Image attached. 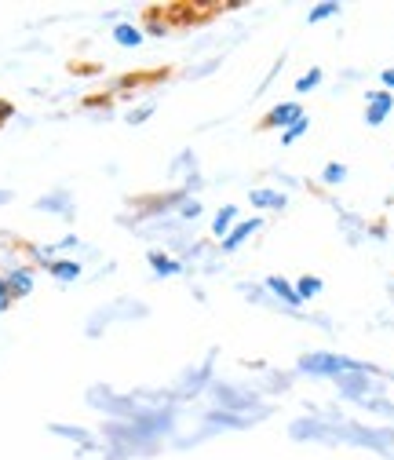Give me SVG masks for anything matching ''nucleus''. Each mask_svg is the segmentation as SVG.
Instances as JSON below:
<instances>
[{
  "instance_id": "1",
  "label": "nucleus",
  "mask_w": 394,
  "mask_h": 460,
  "mask_svg": "<svg viewBox=\"0 0 394 460\" xmlns=\"http://www.w3.org/2000/svg\"><path fill=\"white\" fill-rule=\"evenodd\" d=\"M307 373H358L362 365L347 362V358H336V354H307L299 362Z\"/></svg>"
},
{
  "instance_id": "2",
  "label": "nucleus",
  "mask_w": 394,
  "mask_h": 460,
  "mask_svg": "<svg viewBox=\"0 0 394 460\" xmlns=\"http://www.w3.org/2000/svg\"><path fill=\"white\" fill-rule=\"evenodd\" d=\"M299 117H303V110L296 106V102H285V106H277L270 117H266V124H288V128H292Z\"/></svg>"
},
{
  "instance_id": "3",
  "label": "nucleus",
  "mask_w": 394,
  "mask_h": 460,
  "mask_svg": "<svg viewBox=\"0 0 394 460\" xmlns=\"http://www.w3.org/2000/svg\"><path fill=\"white\" fill-rule=\"evenodd\" d=\"M368 102H373V110H368L365 117H368V124H380V121L387 117V110H391V95H384V92H380V95H373Z\"/></svg>"
},
{
  "instance_id": "4",
  "label": "nucleus",
  "mask_w": 394,
  "mask_h": 460,
  "mask_svg": "<svg viewBox=\"0 0 394 460\" xmlns=\"http://www.w3.org/2000/svg\"><path fill=\"white\" fill-rule=\"evenodd\" d=\"M256 227H259V220H248V223H241V227L234 230V234L223 241V249H226V252H234V249H237L241 241H245V238H248V234H252V230H256Z\"/></svg>"
},
{
  "instance_id": "5",
  "label": "nucleus",
  "mask_w": 394,
  "mask_h": 460,
  "mask_svg": "<svg viewBox=\"0 0 394 460\" xmlns=\"http://www.w3.org/2000/svg\"><path fill=\"white\" fill-rule=\"evenodd\" d=\"M252 201H256L259 209H285V198L274 194V190H256V194H252Z\"/></svg>"
},
{
  "instance_id": "6",
  "label": "nucleus",
  "mask_w": 394,
  "mask_h": 460,
  "mask_svg": "<svg viewBox=\"0 0 394 460\" xmlns=\"http://www.w3.org/2000/svg\"><path fill=\"white\" fill-rule=\"evenodd\" d=\"M234 215H237V209H234V204H226V209L219 212V215H215V223H212V230H215V234H226V227H230V220H234Z\"/></svg>"
},
{
  "instance_id": "7",
  "label": "nucleus",
  "mask_w": 394,
  "mask_h": 460,
  "mask_svg": "<svg viewBox=\"0 0 394 460\" xmlns=\"http://www.w3.org/2000/svg\"><path fill=\"white\" fill-rule=\"evenodd\" d=\"M266 285H270V292H277V296H285V300H288L292 307H296V303H299V296H296V289H288V285H285V281H282V278H270V281H266Z\"/></svg>"
},
{
  "instance_id": "8",
  "label": "nucleus",
  "mask_w": 394,
  "mask_h": 460,
  "mask_svg": "<svg viewBox=\"0 0 394 460\" xmlns=\"http://www.w3.org/2000/svg\"><path fill=\"white\" fill-rule=\"evenodd\" d=\"M322 292V281L317 278H299V289H296V296L303 300V296H317Z\"/></svg>"
},
{
  "instance_id": "9",
  "label": "nucleus",
  "mask_w": 394,
  "mask_h": 460,
  "mask_svg": "<svg viewBox=\"0 0 394 460\" xmlns=\"http://www.w3.org/2000/svg\"><path fill=\"white\" fill-rule=\"evenodd\" d=\"M303 132H307V117H299L292 128H285V132H282V143H296V139H299Z\"/></svg>"
},
{
  "instance_id": "10",
  "label": "nucleus",
  "mask_w": 394,
  "mask_h": 460,
  "mask_svg": "<svg viewBox=\"0 0 394 460\" xmlns=\"http://www.w3.org/2000/svg\"><path fill=\"white\" fill-rule=\"evenodd\" d=\"M317 81H322V70H311L307 77H299V84H296V88H299V92H307V88H314Z\"/></svg>"
},
{
  "instance_id": "11",
  "label": "nucleus",
  "mask_w": 394,
  "mask_h": 460,
  "mask_svg": "<svg viewBox=\"0 0 394 460\" xmlns=\"http://www.w3.org/2000/svg\"><path fill=\"white\" fill-rule=\"evenodd\" d=\"M117 41H124V44H139V30H132V26H121V30H117Z\"/></svg>"
},
{
  "instance_id": "12",
  "label": "nucleus",
  "mask_w": 394,
  "mask_h": 460,
  "mask_svg": "<svg viewBox=\"0 0 394 460\" xmlns=\"http://www.w3.org/2000/svg\"><path fill=\"white\" fill-rule=\"evenodd\" d=\"M333 11H339V8H336V4H322V8H314V11H311V22H322L325 15H333Z\"/></svg>"
},
{
  "instance_id": "13",
  "label": "nucleus",
  "mask_w": 394,
  "mask_h": 460,
  "mask_svg": "<svg viewBox=\"0 0 394 460\" xmlns=\"http://www.w3.org/2000/svg\"><path fill=\"white\" fill-rule=\"evenodd\" d=\"M343 175H347V172H343L339 164H328V169H325V183H339Z\"/></svg>"
},
{
  "instance_id": "14",
  "label": "nucleus",
  "mask_w": 394,
  "mask_h": 460,
  "mask_svg": "<svg viewBox=\"0 0 394 460\" xmlns=\"http://www.w3.org/2000/svg\"><path fill=\"white\" fill-rule=\"evenodd\" d=\"M154 267H157V271H164V274H175V271H179V267H175V263L161 260V256H154Z\"/></svg>"
},
{
  "instance_id": "15",
  "label": "nucleus",
  "mask_w": 394,
  "mask_h": 460,
  "mask_svg": "<svg viewBox=\"0 0 394 460\" xmlns=\"http://www.w3.org/2000/svg\"><path fill=\"white\" fill-rule=\"evenodd\" d=\"M11 281H15V285H11V289H15V292H26V289H30V274H15V278H11Z\"/></svg>"
},
{
  "instance_id": "16",
  "label": "nucleus",
  "mask_w": 394,
  "mask_h": 460,
  "mask_svg": "<svg viewBox=\"0 0 394 460\" xmlns=\"http://www.w3.org/2000/svg\"><path fill=\"white\" fill-rule=\"evenodd\" d=\"M55 274H62V278H73V274H77V267H73V263H62V267H55Z\"/></svg>"
},
{
  "instance_id": "17",
  "label": "nucleus",
  "mask_w": 394,
  "mask_h": 460,
  "mask_svg": "<svg viewBox=\"0 0 394 460\" xmlns=\"http://www.w3.org/2000/svg\"><path fill=\"white\" fill-rule=\"evenodd\" d=\"M4 303H8V285L0 281V307H4Z\"/></svg>"
},
{
  "instance_id": "18",
  "label": "nucleus",
  "mask_w": 394,
  "mask_h": 460,
  "mask_svg": "<svg viewBox=\"0 0 394 460\" xmlns=\"http://www.w3.org/2000/svg\"><path fill=\"white\" fill-rule=\"evenodd\" d=\"M384 84H387V88H394V70H387V73H384Z\"/></svg>"
}]
</instances>
